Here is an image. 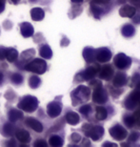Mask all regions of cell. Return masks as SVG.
Instances as JSON below:
<instances>
[{
    "mask_svg": "<svg viewBox=\"0 0 140 147\" xmlns=\"http://www.w3.org/2000/svg\"><path fill=\"white\" fill-rule=\"evenodd\" d=\"M5 9V0H0V13H2Z\"/></svg>",
    "mask_w": 140,
    "mask_h": 147,
    "instance_id": "cell-31",
    "label": "cell"
},
{
    "mask_svg": "<svg viewBox=\"0 0 140 147\" xmlns=\"http://www.w3.org/2000/svg\"><path fill=\"white\" fill-rule=\"evenodd\" d=\"M16 138L18 139V140H20L21 142L27 143L30 142V134L28 133L26 130H23V129H20V130H17L15 132Z\"/></svg>",
    "mask_w": 140,
    "mask_h": 147,
    "instance_id": "cell-9",
    "label": "cell"
},
{
    "mask_svg": "<svg viewBox=\"0 0 140 147\" xmlns=\"http://www.w3.org/2000/svg\"><path fill=\"white\" fill-rule=\"evenodd\" d=\"M66 120L71 125H76L79 122V116L74 112H70L66 115Z\"/></svg>",
    "mask_w": 140,
    "mask_h": 147,
    "instance_id": "cell-13",
    "label": "cell"
},
{
    "mask_svg": "<svg viewBox=\"0 0 140 147\" xmlns=\"http://www.w3.org/2000/svg\"><path fill=\"white\" fill-rule=\"evenodd\" d=\"M72 140H74V142H79V140H81V137L79 136L78 134H72Z\"/></svg>",
    "mask_w": 140,
    "mask_h": 147,
    "instance_id": "cell-30",
    "label": "cell"
},
{
    "mask_svg": "<svg viewBox=\"0 0 140 147\" xmlns=\"http://www.w3.org/2000/svg\"><path fill=\"white\" fill-rule=\"evenodd\" d=\"M80 112L84 115H87L91 112V106L90 105H85V106H82L80 108Z\"/></svg>",
    "mask_w": 140,
    "mask_h": 147,
    "instance_id": "cell-25",
    "label": "cell"
},
{
    "mask_svg": "<svg viewBox=\"0 0 140 147\" xmlns=\"http://www.w3.org/2000/svg\"><path fill=\"white\" fill-rule=\"evenodd\" d=\"M39 83H40V79L38 78H36V76H33V78H31L30 84L33 88H36L39 85Z\"/></svg>",
    "mask_w": 140,
    "mask_h": 147,
    "instance_id": "cell-24",
    "label": "cell"
},
{
    "mask_svg": "<svg viewBox=\"0 0 140 147\" xmlns=\"http://www.w3.org/2000/svg\"><path fill=\"white\" fill-rule=\"evenodd\" d=\"M50 144H51L52 146H61L63 144V140H61L60 137L58 136H52L51 137V139H50Z\"/></svg>",
    "mask_w": 140,
    "mask_h": 147,
    "instance_id": "cell-20",
    "label": "cell"
},
{
    "mask_svg": "<svg viewBox=\"0 0 140 147\" xmlns=\"http://www.w3.org/2000/svg\"><path fill=\"white\" fill-rule=\"evenodd\" d=\"M107 98H108V96L106 94V91L102 89L101 87L96 88L94 90L93 96H92V99L94 102L99 104H103L107 101Z\"/></svg>",
    "mask_w": 140,
    "mask_h": 147,
    "instance_id": "cell-3",
    "label": "cell"
},
{
    "mask_svg": "<svg viewBox=\"0 0 140 147\" xmlns=\"http://www.w3.org/2000/svg\"><path fill=\"white\" fill-rule=\"evenodd\" d=\"M38 105V101L37 98L34 96H25L24 98H22V100L20 101V103L18 104V108L22 109L23 111L31 113V112H34L37 108Z\"/></svg>",
    "mask_w": 140,
    "mask_h": 147,
    "instance_id": "cell-1",
    "label": "cell"
},
{
    "mask_svg": "<svg viewBox=\"0 0 140 147\" xmlns=\"http://www.w3.org/2000/svg\"><path fill=\"white\" fill-rule=\"evenodd\" d=\"M124 120H125V122L128 124L129 127H132L133 124H135V119H133V117H128Z\"/></svg>",
    "mask_w": 140,
    "mask_h": 147,
    "instance_id": "cell-26",
    "label": "cell"
},
{
    "mask_svg": "<svg viewBox=\"0 0 140 147\" xmlns=\"http://www.w3.org/2000/svg\"><path fill=\"white\" fill-rule=\"evenodd\" d=\"M129 58L124 57V55H118L117 57L115 58V63L118 68H125V67L129 66V64H127V60Z\"/></svg>",
    "mask_w": 140,
    "mask_h": 147,
    "instance_id": "cell-12",
    "label": "cell"
},
{
    "mask_svg": "<svg viewBox=\"0 0 140 147\" xmlns=\"http://www.w3.org/2000/svg\"><path fill=\"white\" fill-rule=\"evenodd\" d=\"M139 137H140L139 133H137V132H135V133H133L132 135H131L130 138H129V140H132V142H135V140H137L139 139Z\"/></svg>",
    "mask_w": 140,
    "mask_h": 147,
    "instance_id": "cell-27",
    "label": "cell"
},
{
    "mask_svg": "<svg viewBox=\"0 0 140 147\" xmlns=\"http://www.w3.org/2000/svg\"><path fill=\"white\" fill-rule=\"evenodd\" d=\"M34 146L36 147H46L47 142H43V140H37L36 142H34Z\"/></svg>",
    "mask_w": 140,
    "mask_h": 147,
    "instance_id": "cell-28",
    "label": "cell"
},
{
    "mask_svg": "<svg viewBox=\"0 0 140 147\" xmlns=\"http://www.w3.org/2000/svg\"><path fill=\"white\" fill-rule=\"evenodd\" d=\"M40 55H42L44 58H51L52 57V50L50 49V47L49 46H43L41 49H40Z\"/></svg>",
    "mask_w": 140,
    "mask_h": 147,
    "instance_id": "cell-19",
    "label": "cell"
},
{
    "mask_svg": "<svg viewBox=\"0 0 140 147\" xmlns=\"http://www.w3.org/2000/svg\"><path fill=\"white\" fill-rule=\"evenodd\" d=\"M133 119H135V121H140V110H137L133 115Z\"/></svg>",
    "mask_w": 140,
    "mask_h": 147,
    "instance_id": "cell-29",
    "label": "cell"
},
{
    "mask_svg": "<svg viewBox=\"0 0 140 147\" xmlns=\"http://www.w3.org/2000/svg\"><path fill=\"white\" fill-rule=\"evenodd\" d=\"M21 34L23 36L30 37L33 34V28L29 23H23L21 26Z\"/></svg>",
    "mask_w": 140,
    "mask_h": 147,
    "instance_id": "cell-10",
    "label": "cell"
},
{
    "mask_svg": "<svg viewBox=\"0 0 140 147\" xmlns=\"http://www.w3.org/2000/svg\"><path fill=\"white\" fill-rule=\"evenodd\" d=\"M119 13H120L121 16L124 17H133L135 13V8H133L130 5H125L120 9Z\"/></svg>",
    "mask_w": 140,
    "mask_h": 147,
    "instance_id": "cell-8",
    "label": "cell"
},
{
    "mask_svg": "<svg viewBox=\"0 0 140 147\" xmlns=\"http://www.w3.org/2000/svg\"><path fill=\"white\" fill-rule=\"evenodd\" d=\"M74 2H77V3H80V2H82V0H72Z\"/></svg>",
    "mask_w": 140,
    "mask_h": 147,
    "instance_id": "cell-33",
    "label": "cell"
},
{
    "mask_svg": "<svg viewBox=\"0 0 140 147\" xmlns=\"http://www.w3.org/2000/svg\"><path fill=\"white\" fill-rule=\"evenodd\" d=\"M44 14H45L44 11H43L42 9H40V8H34L31 11V18H33L34 21H39V20H42L43 17H44Z\"/></svg>",
    "mask_w": 140,
    "mask_h": 147,
    "instance_id": "cell-11",
    "label": "cell"
},
{
    "mask_svg": "<svg viewBox=\"0 0 140 147\" xmlns=\"http://www.w3.org/2000/svg\"><path fill=\"white\" fill-rule=\"evenodd\" d=\"M126 76L124 75L123 73H118L117 75L115 76V79H113V85L116 87H120L123 86V85L126 83Z\"/></svg>",
    "mask_w": 140,
    "mask_h": 147,
    "instance_id": "cell-14",
    "label": "cell"
},
{
    "mask_svg": "<svg viewBox=\"0 0 140 147\" xmlns=\"http://www.w3.org/2000/svg\"><path fill=\"white\" fill-rule=\"evenodd\" d=\"M2 81H3V75H2V73L0 72V84L2 83Z\"/></svg>",
    "mask_w": 140,
    "mask_h": 147,
    "instance_id": "cell-32",
    "label": "cell"
},
{
    "mask_svg": "<svg viewBox=\"0 0 140 147\" xmlns=\"http://www.w3.org/2000/svg\"><path fill=\"white\" fill-rule=\"evenodd\" d=\"M110 57H111L110 52L106 49L98 51V55H96V58H97L99 61H101V62H103V61H108L110 59Z\"/></svg>",
    "mask_w": 140,
    "mask_h": 147,
    "instance_id": "cell-17",
    "label": "cell"
},
{
    "mask_svg": "<svg viewBox=\"0 0 140 147\" xmlns=\"http://www.w3.org/2000/svg\"><path fill=\"white\" fill-rule=\"evenodd\" d=\"M26 124H27L29 127H31L33 130H34L37 133H41L43 131V126L40 123L38 120L34 119H26Z\"/></svg>",
    "mask_w": 140,
    "mask_h": 147,
    "instance_id": "cell-6",
    "label": "cell"
},
{
    "mask_svg": "<svg viewBox=\"0 0 140 147\" xmlns=\"http://www.w3.org/2000/svg\"><path fill=\"white\" fill-rule=\"evenodd\" d=\"M4 132H5V135H7V136H11V135H13V132H14L13 126L11 125V123H7V124L4 126Z\"/></svg>",
    "mask_w": 140,
    "mask_h": 147,
    "instance_id": "cell-22",
    "label": "cell"
},
{
    "mask_svg": "<svg viewBox=\"0 0 140 147\" xmlns=\"http://www.w3.org/2000/svg\"><path fill=\"white\" fill-rule=\"evenodd\" d=\"M106 1H110V0H106Z\"/></svg>",
    "mask_w": 140,
    "mask_h": 147,
    "instance_id": "cell-36",
    "label": "cell"
},
{
    "mask_svg": "<svg viewBox=\"0 0 140 147\" xmlns=\"http://www.w3.org/2000/svg\"><path fill=\"white\" fill-rule=\"evenodd\" d=\"M5 57L8 59V61L13 62V61L17 58V57H18V53H17L16 50L11 48V49L7 50V51H5Z\"/></svg>",
    "mask_w": 140,
    "mask_h": 147,
    "instance_id": "cell-15",
    "label": "cell"
},
{
    "mask_svg": "<svg viewBox=\"0 0 140 147\" xmlns=\"http://www.w3.org/2000/svg\"><path fill=\"white\" fill-rule=\"evenodd\" d=\"M118 1L120 2V3H124V2H125V0H118Z\"/></svg>",
    "mask_w": 140,
    "mask_h": 147,
    "instance_id": "cell-34",
    "label": "cell"
},
{
    "mask_svg": "<svg viewBox=\"0 0 140 147\" xmlns=\"http://www.w3.org/2000/svg\"><path fill=\"white\" fill-rule=\"evenodd\" d=\"M108 116V112L104 107H97L95 111V117L98 120H104Z\"/></svg>",
    "mask_w": 140,
    "mask_h": 147,
    "instance_id": "cell-18",
    "label": "cell"
},
{
    "mask_svg": "<svg viewBox=\"0 0 140 147\" xmlns=\"http://www.w3.org/2000/svg\"><path fill=\"white\" fill-rule=\"evenodd\" d=\"M49 116H51L52 117H57L61 112V106L56 102H52L48 105V109H47Z\"/></svg>",
    "mask_w": 140,
    "mask_h": 147,
    "instance_id": "cell-5",
    "label": "cell"
},
{
    "mask_svg": "<svg viewBox=\"0 0 140 147\" xmlns=\"http://www.w3.org/2000/svg\"><path fill=\"white\" fill-rule=\"evenodd\" d=\"M26 70L33 73H37V74H43L45 73L46 69H47V64L44 60L39 59V58H36L31 61V63H29L27 66L25 67Z\"/></svg>",
    "mask_w": 140,
    "mask_h": 147,
    "instance_id": "cell-2",
    "label": "cell"
},
{
    "mask_svg": "<svg viewBox=\"0 0 140 147\" xmlns=\"http://www.w3.org/2000/svg\"><path fill=\"white\" fill-rule=\"evenodd\" d=\"M139 101H140V99H139Z\"/></svg>",
    "mask_w": 140,
    "mask_h": 147,
    "instance_id": "cell-37",
    "label": "cell"
},
{
    "mask_svg": "<svg viewBox=\"0 0 140 147\" xmlns=\"http://www.w3.org/2000/svg\"><path fill=\"white\" fill-rule=\"evenodd\" d=\"M13 81L15 84H21L23 82V76L19 74H14L13 76Z\"/></svg>",
    "mask_w": 140,
    "mask_h": 147,
    "instance_id": "cell-23",
    "label": "cell"
},
{
    "mask_svg": "<svg viewBox=\"0 0 140 147\" xmlns=\"http://www.w3.org/2000/svg\"><path fill=\"white\" fill-rule=\"evenodd\" d=\"M111 135H112L115 140H123L127 136V132L122 126L116 125L113 128L111 129Z\"/></svg>",
    "mask_w": 140,
    "mask_h": 147,
    "instance_id": "cell-4",
    "label": "cell"
},
{
    "mask_svg": "<svg viewBox=\"0 0 140 147\" xmlns=\"http://www.w3.org/2000/svg\"><path fill=\"white\" fill-rule=\"evenodd\" d=\"M23 116L22 112H20L19 110H16V109H13V110H11L10 113H9V119H10L11 122H14L16 120H18L19 119H21Z\"/></svg>",
    "mask_w": 140,
    "mask_h": 147,
    "instance_id": "cell-16",
    "label": "cell"
},
{
    "mask_svg": "<svg viewBox=\"0 0 140 147\" xmlns=\"http://www.w3.org/2000/svg\"><path fill=\"white\" fill-rule=\"evenodd\" d=\"M98 72V66H92V67H90L89 69H87V71L85 72V75H86V79L87 78H91L92 76H94V75L96 73Z\"/></svg>",
    "mask_w": 140,
    "mask_h": 147,
    "instance_id": "cell-21",
    "label": "cell"
},
{
    "mask_svg": "<svg viewBox=\"0 0 140 147\" xmlns=\"http://www.w3.org/2000/svg\"><path fill=\"white\" fill-rule=\"evenodd\" d=\"M113 70L112 68V66L105 65L103 68L100 70L99 76H100L102 79H105V80H110L113 76Z\"/></svg>",
    "mask_w": 140,
    "mask_h": 147,
    "instance_id": "cell-7",
    "label": "cell"
},
{
    "mask_svg": "<svg viewBox=\"0 0 140 147\" xmlns=\"http://www.w3.org/2000/svg\"><path fill=\"white\" fill-rule=\"evenodd\" d=\"M11 1H13V2H14V3H16V2H18L19 0H11Z\"/></svg>",
    "mask_w": 140,
    "mask_h": 147,
    "instance_id": "cell-35",
    "label": "cell"
}]
</instances>
